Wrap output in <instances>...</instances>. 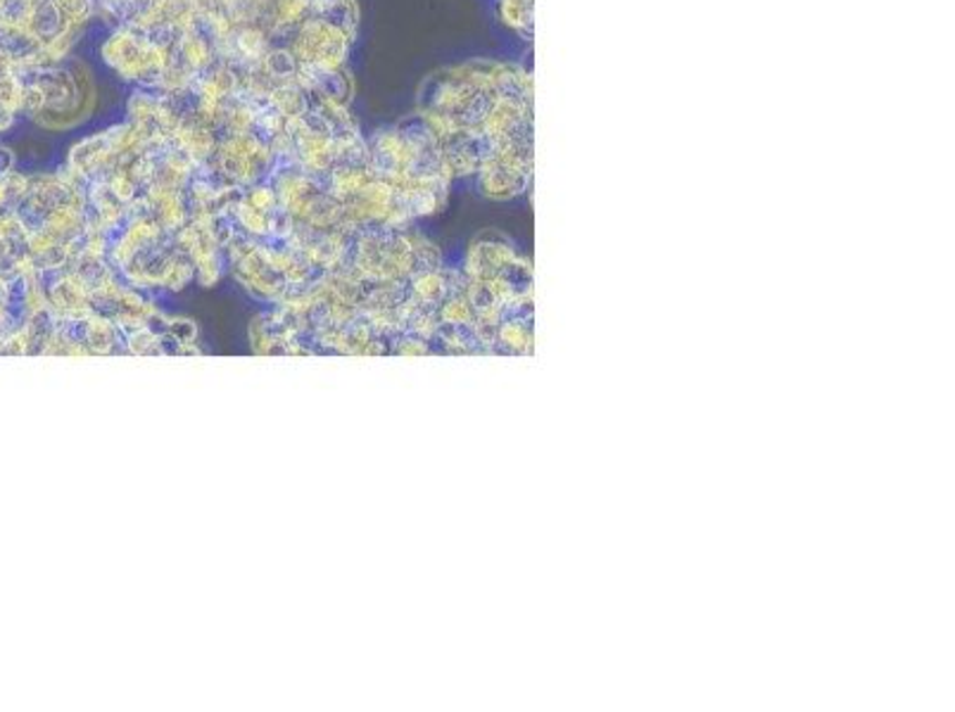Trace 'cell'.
Here are the masks:
<instances>
[{
  "label": "cell",
  "instance_id": "6da1fadb",
  "mask_svg": "<svg viewBox=\"0 0 955 712\" xmlns=\"http://www.w3.org/2000/svg\"><path fill=\"white\" fill-rule=\"evenodd\" d=\"M76 331H79V337L84 339L90 356H110L125 352V333H121V328L105 312H94L76 326Z\"/></svg>",
  "mask_w": 955,
  "mask_h": 712
},
{
  "label": "cell",
  "instance_id": "7a4b0ae2",
  "mask_svg": "<svg viewBox=\"0 0 955 712\" xmlns=\"http://www.w3.org/2000/svg\"><path fill=\"white\" fill-rule=\"evenodd\" d=\"M125 352L133 356H162L167 354V337L155 326L138 328L125 335Z\"/></svg>",
  "mask_w": 955,
  "mask_h": 712
},
{
  "label": "cell",
  "instance_id": "3957f363",
  "mask_svg": "<svg viewBox=\"0 0 955 712\" xmlns=\"http://www.w3.org/2000/svg\"><path fill=\"white\" fill-rule=\"evenodd\" d=\"M250 347L255 354H276L281 352V339L276 328L271 326L269 316H261L250 328Z\"/></svg>",
  "mask_w": 955,
  "mask_h": 712
},
{
  "label": "cell",
  "instance_id": "277c9868",
  "mask_svg": "<svg viewBox=\"0 0 955 712\" xmlns=\"http://www.w3.org/2000/svg\"><path fill=\"white\" fill-rule=\"evenodd\" d=\"M390 345H393L390 352H395L399 356H423V354H430V343H426V339L416 337V335L397 337L395 343H390Z\"/></svg>",
  "mask_w": 955,
  "mask_h": 712
}]
</instances>
